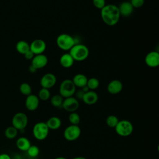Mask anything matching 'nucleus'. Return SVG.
<instances>
[{"instance_id": "obj_7", "label": "nucleus", "mask_w": 159, "mask_h": 159, "mask_svg": "<svg viewBox=\"0 0 159 159\" xmlns=\"http://www.w3.org/2000/svg\"><path fill=\"white\" fill-rule=\"evenodd\" d=\"M28 117L25 113L22 112H17L12 118V125L18 130L25 129L28 124Z\"/></svg>"}, {"instance_id": "obj_3", "label": "nucleus", "mask_w": 159, "mask_h": 159, "mask_svg": "<svg viewBox=\"0 0 159 159\" xmlns=\"http://www.w3.org/2000/svg\"><path fill=\"white\" fill-rule=\"evenodd\" d=\"M57 45L62 50H70L75 44V39L68 34H61L57 37Z\"/></svg>"}, {"instance_id": "obj_38", "label": "nucleus", "mask_w": 159, "mask_h": 159, "mask_svg": "<svg viewBox=\"0 0 159 159\" xmlns=\"http://www.w3.org/2000/svg\"><path fill=\"white\" fill-rule=\"evenodd\" d=\"M71 159H86L85 157H81V156H78V157H75L72 158Z\"/></svg>"}, {"instance_id": "obj_34", "label": "nucleus", "mask_w": 159, "mask_h": 159, "mask_svg": "<svg viewBox=\"0 0 159 159\" xmlns=\"http://www.w3.org/2000/svg\"><path fill=\"white\" fill-rule=\"evenodd\" d=\"M24 57L25 58L27 59V60H32V58H34V57L35 56V55L29 50L28 52H27L24 55Z\"/></svg>"}, {"instance_id": "obj_36", "label": "nucleus", "mask_w": 159, "mask_h": 159, "mask_svg": "<svg viewBox=\"0 0 159 159\" xmlns=\"http://www.w3.org/2000/svg\"><path fill=\"white\" fill-rule=\"evenodd\" d=\"M37 69L35 68V67H34L32 65H30L29 66V71L30 72V73H35L36 71H37Z\"/></svg>"}, {"instance_id": "obj_8", "label": "nucleus", "mask_w": 159, "mask_h": 159, "mask_svg": "<svg viewBox=\"0 0 159 159\" xmlns=\"http://www.w3.org/2000/svg\"><path fill=\"white\" fill-rule=\"evenodd\" d=\"M81 129L79 125H70L67 126L63 131L64 138L69 142L76 140L81 135Z\"/></svg>"}, {"instance_id": "obj_20", "label": "nucleus", "mask_w": 159, "mask_h": 159, "mask_svg": "<svg viewBox=\"0 0 159 159\" xmlns=\"http://www.w3.org/2000/svg\"><path fill=\"white\" fill-rule=\"evenodd\" d=\"M49 130H57L61 125V120L60 118L57 116H52L48 119L47 122H45Z\"/></svg>"}, {"instance_id": "obj_10", "label": "nucleus", "mask_w": 159, "mask_h": 159, "mask_svg": "<svg viewBox=\"0 0 159 159\" xmlns=\"http://www.w3.org/2000/svg\"><path fill=\"white\" fill-rule=\"evenodd\" d=\"M47 45L45 42L40 39L33 40L30 44V50L35 55L42 54L45 51Z\"/></svg>"}, {"instance_id": "obj_5", "label": "nucleus", "mask_w": 159, "mask_h": 159, "mask_svg": "<svg viewBox=\"0 0 159 159\" xmlns=\"http://www.w3.org/2000/svg\"><path fill=\"white\" fill-rule=\"evenodd\" d=\"M76 87L71 80L66 79L61 81L59 87V94L63 98L73 96L76 92Z\"/></svg>"}, {"instance_id": "obj_37", "label": "nucleus", "mask_w": 159, "mask_h": 159, "mask_svg": "<svg viewBox=\"0 0 159 159\" xmlns=\"http://www.w3.org/2000/svg\"><path fill=\"white\" fill-rule=\"evenodd\" d=\"M81 90L85 93H86V92H88V91H90L89 90V89L88 88V87L86 85V86H83V88H81Z\"/></svg>"}, {"instance_id": "obj_39", "label": "nucleus", "mask_w": 159, "mask_h": 159, "mask_svg": "<svg viewBox=\"0 0 159 159\" xmlns=\"http://www.w3.org/2000/svg\"><path fill=\"white\" fill-rule=\"evenodd\" d=\"M54 159H67V158H66L64 157H56V158H54Z\"/></svg>"}, {"instance_id": "obj_13", "label": "nucleus", "mask_w": 159, "mask_h": 159, "mask_svg": "<svg viewBox=\"0 0 159 159\" xmlns=\"http://www.w3.org/2000/svg\"><path fill=\"white\" fill-rule=\"evenodd\" d=\"M40 103V99L37 95L30 94L26 97L25 101V106L26 109L29 111H35Z\"/></svg>"}, {"instance_id": "obj_6", "label": "nucleus", "mask_w": 159, "mask_h": 159, "mask_svg": "<svg viewBox=\"0 0 159 159\" xmlns=\"http://www.w3.org/2000/svg\"><path fill=\"white\" fill-rule=\"evenodd\" d=\"M49 129L47 124L44 122H39L34 124L32 128V134L35 139L37 140H45L48 134Z\"/></svg>"}, {"instance_id": "obj_26", "label": "nucleus", "mask_w": 159, "mask_h": 159, "mask_svg": "<svg viewBox=\"0 0 159 159\" xmlns=\"http://www.w3.org/2000/svg\"><path fill=\"white\" fill-rule=\"evenodd\" d=\"M86 86L88 87L89 90L94 91L99 87V81L96 78H94V77L90 78L89 79H88Z\"/></svg>"}, {"instance_id": "obj_15", "label": "nucleus", "mask_w": 159, "mask_h": 159, "mask_svg": "<svg viewBox=\"0 0 159 159\" xmlns=\"http://www.w3.org/2000/svg\"><path fill=\"white\" fill-rule=\"evenodd\" d=\"M123 89V84L120 80H113L111 81L107 86V90L111 94H117L120 93Z\"/></svg>"}, {"instance_id": "obj_17", "label": "nucleus", "mask_w": 159, "mask_h": 159, "mask_svg": "<svg viewBox=\"0 0 159 159\" xmlns=\"http://www.w3.org/2000/svg\"><path fill=\"white\" fill-rule=\"evenodd\" d=\"M120 16L128 17L130 16L134 11V7L129 1L122 2L118 6Z\"/></svg>"}, {"instance_id": "obj_4", "label": "nucleus", "mask_w": 159, "mask_h": 159, "mask_svg": "<svg viewBox=\"0 0 159 159\" xmlns=\"http://www.w3.org/2000/svg\"><path fill=\"white\" fill-rule=\"evenodd\" d=\"M114 129L117 134L123 137L130 135L134 131L133 124L131 122L126 119L119 120Z\"/></svg>"}, {"instance_id": "obj_27", "label": "nucleus", "mask_w": 159, "mask_h": 159, "mask_svg": "<svg viewBox=\"0 0 159 159\" xmlns=\"http://www.w3.org/2000/svg\"><path fill=\"white\" fill-rule=\"evenodd\" d=\"M19 91L21 94L26 96L32 94L31 86L27 83H22L19 86Z\"/></svg>"}, {"instance_id": "obj_11", "label": "nucleus", "mask_w": 159, "mask_h": 159, "mask_svg": "<svg viewBox=\"0 0 159 159\" xmlns=\"http://www.w3.org/2000/svg\"><path fill=\"white\" fill-rule=\"evenodd\" d=\"M57 83L56 76L52 73H47L43 75L40 81L42 88L50 89L53 88Z\"/></svg>"}, {"instance_id": "obj_14", "label": "nucleus", "mask_w": 159, "mask_h": 159, "mask_svg": "<svg viewBox=\"0 0 159 159\" xmlns=\"http://www.w3.org/2000/svg\"><path fill=\"white\" fill-rule=\"evenodd\" d=\"M48 63V58L43 53L35 55L32 60L31 65L37 70L43 68Z\"/></svg>"}, {"instance_id": "obj_9", "label": "nucleus", "mask_w": 159, "mask_h": 159, "mask_svg": "<svg viewBox=\"0 0 159 159\" xmlns=\"http://www.w3.org/2000/svg\"><path fill=\"white\" fill-rule=\"evenodd\" d=\"M61 107L66 111L70 113L73 112H76L78 109L80 107V102L75 97H68L64 98Z\"/></svg>"}, {"instance_id": "obj_19", "label": "nucleus", "mask_w": 159, "mask_h": 159, "mask_svg": "<svg viewBox=\"0 0 159 159\" xmlns=\"http://www.w3.org/2000/svg\"><path fill=\"white\" fill-rule=\"evenodd\" d=\"M74 62V59L69 53L63 54L60 58V63L61 66L65 68H69L71 67Z\"/></svg>"}, {"instance_id": "obj_28", "label": "nucleus", "mask_w": 159, "mask_h": 159, "mask_svg": "<svg viewBox=\"0 0 159 159\" xmlns=\"http://www.w3.org/2000/svg\"><path fill=\"white\" fill-rule=\"evenodd\" d=\"M68 120L71 125H78V124L80 123L81 118L77 112H73L70 113L68 116Z\"/></svg>"}, {"instance_id": "obj_35", "label": "nucleus", "mask_w": 159, "mask_h": 159, "mask_svg": "<svg viewBox=\"0 0 159 159\" xmlns=\"http://www.w3.org/2000/svg\"><path fill=\"white\" fill-rule=\"evenodd\" d=\"M0 159H12V158L9 154L3 153L0 154Z\"/></svg>"}, {"instance_id": "obj_18", "label": "nucleus", "mask_w": 159, "mask_h": 159, "mask_svg": "<svg viewBox=\"0 0 159 159\" xmlns=\"http://www.w3.org/2000/svg\"><path fill=\"white\" fill-rule=\"evenodd\" d=\"M16 145L19 150L26 152L31 145V143L28 138L25 137H20L17 139Z\"/></svg>"}, {"instance_id": "obj_22", "label": "nucleus", "mask_w": 159, "mask_h": 159, "mask_svg": "<svg viewBox=\"0 0 159 159\" xmlns=\"http://www.w3.org/2000/svg\"><path fill=\"white\" fill-rule=\"evenodd\" d=\"M16 48L19 53L24 55L30 50V44L25 40H19L16 43Z\"/></svg>"}, {"instance_id": "obj_21", "label": "nucleus", "mask_w": 159, "mask_h": 159, "mask_svg": "<svg viewBox=\"0 0 159 159\" xmlns=\"http://www.w3.org/2000/svg\"><path fill=\"white\" fill-rule=\"evenodd\" d=\"M71 80L73 82V83L76 87L81 88L83 86L86 85L88 78L86 77V75H84L83 74L78 73V74H76V75H75Z\"/></svg>"}, {"instance_id": "obj_29", "label": "nucleus", "mask_w": 159, "mask_h": 159, "mask_svg": "<svg viewBox=\"0 0 159 159\" xmlns=\"http://www.w3.org/2000/svg\"><path fill=\"white\" fill-rule=\"evenodd\" d=\"M119 121V119L115 115H110L107 116L106 120L107 125L111 128H115Z\"/></svg>"}, {"instance_id": "obj_23", "label": "nucleus", "mask_w": 159, "mask_h": 159, "mask_svg": "<svg viewBox=\"0 0 159 159\" xmlns=\"http://www.w3.org/2000/svg\"><path fill=\"white\" fill-rule=\"evenodd\" d=\"M18 130H17L12 125L7 127L4 131L5 137L8 139H15L18 134Z\"/></svg>"}, {"instance_id": "obj_31", "label": "nucleus", "mask_w": 159, "mask_h": 159, "mask_svg": "<svg viewBox=\"0 0 159 159\" xmlns=\"http://www.w3.org/2000/svg\"><path fill=\"white\" fill-rule=\"evenodd\" d=\"M93 4L96 8L101 10L106 6V0H93Z\"/></svg>"}, {"instance_id": "obj_30", "label": "nucleus", "mask_w": 159, "mask_h": 159, "mask_svg": "<svg viewBox=\"0 0 159 159\" xmlns=\"http://www.w3.org/2000/svg\"><path fill=\"white\" fill-rule=\"evenodd\" d=\"M27 155L31 158H35L37 157L40 153V149L36 145H31L28 150L26 151Z\"/></svg>"}, {"instance_id": "obj_25", "label": "nucleus", "mask_w": 159, "mask_h": 159, "mask_svg": "<svg viewBox=\"0 0 159 159\" xmlns=\"http://www.w3.org/2000/svg\"><path fill=\"white\" fill-rule=\"evenodd\" d=\"M37 96L40 100L45 101L50 98L51 94L48 89L42 88L39 91Z\"/></svg>"}, {"instance_id": "obj_33", "label": "nucleus", "mask_w": 159, "mask_h": 159, "mask_svg": "<svg viewBox=\"0 0 159 159\" xmlns=\"http://www.w3.org/2000/svg\"><path fill=\"white\" fill-rule=\"evenodd\" d=\"M75 94H76V98L78 100V99L82 100V98H83V96L84 93V92L81 90V89H80V90H78L77 91H76V92H75Z\"/></svg>"}, {"instance_id": "obj_24", "label": "nucleus", "mask_w": 159, "mask_h": 159, "mask_svg": "<svg viewBox=\"0 0 159 159\" xmlns=\"http://www.w3.org/2000/svg\"><path fill=\"white\" fill-rule=\"evenodd\" d=\"M64 98L60 94H55L50 98L51 104L55 107H59L62 106Z\"/></svg>"}, {"instance_id": "obj_12", "label": "nucleus", "mask_w": 159, "mask_h": 159, "mask_svg": "<svg viewBox=\"0 0 159 159\" xmlns=\"http://www.w3.org/2000/svg\"><path fill=\"white\" fill-rule=\"evenodd\" d=\"M145 64L150 68H156L159 65V53L157 51L148 52L145 57Z\"/></svg>"}, {"instance_id": "obj_32", "label": "nucleus", "mask_w": 159, "mask_h": 159, "mask_svg": "<svg viewBox=\"0 0 159 159\" xmlns=\"http://www.w3.org/2000/svg\"><path fill=\"white\" fill-rule=\"evenodd\" d=\"M130 2L134 8H140L143 6L145 0H131Z\"/></svg>"}, {"instance_id": "obj_1", "label": "nucleus", "mask_w": 159, "mask_h": 159, "mask_svg": "<svg viewBox=\"0 0 159 159\" xmlns=\"http://www.w3.org/2000/svg\"><path fill=\"white\" fill-rule=\"evenodd\" d=\"M101 17L106 25L109 26L116 25L119 22L120 17L118 6L113 4H106L101 9Z\"/></svg>"}, {"instance_id": "obj_2", "label": "nucleus", "mask_w": 159, "mask_h": 159, "mask_svg": "<svg viewBox=\"0 0 159 159\" xmlns=\"http://www.w3.org/2000/svg\"><path fill=\"white\" fill-rule=\"evenodd\" d=\"M69 53L75 61H81L86 60L89 54L88 48L83 44H75L70 50Z\"/></svg>"}, {"instance_id": "obj_16", "label": "nucleus", "mask_w": 159, "mask_h": 159, "mask_svg": "<svg viewBox=\"0 0 159 159\" xmlns=\"http://www.w3.org/2000/svg\"><path fill=\"white\" fill-rule=\"evenodd\" d=\"M98 99L99 96L97 93L90 90L84 94L82 101L87 105H93L98 102Z\"/></svg>"}]
</instances>
